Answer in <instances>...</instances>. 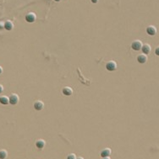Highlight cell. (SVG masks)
Returning a JSON list of instances; mask_svg holds the SVG:
<instances>
[{
    "label": "cell",
    "instance_id": "1",
    "mask_svg": "<svg viewBox=\"0 0 159 159\" xmlns=\"http://www.w3.org/2000/svg\"><path fill=\"white\" fill-rule=\"evenodd\" d=\"M117 62L115 61H109L108 62H107L106 64V69L109 72H114L117 69Z\"/></svg>",
    "mask_w": 159,
    "mask_h": 159
},
{
    "label": "cell",
    "instance_id": "2",
    "mask_svg": "<svg viewBox=\"0 0 159 159\" xmlns=\"http://www.w3.org/2000/svg\"><path fill=\"white\" fill-rule=\"evenodd\" d=\"M142 46H143V44H142V42L140 40H135L133 41L132 44H131V48H132L134 50L138 52V50H141Z\"/></svg>",
    "mask_w": 159,
    "mask_h": 159
},
{
    "label": "cell",
    "instance_id": "3",
    "mask_svg": "<svg viewBox=\"0 0 159 159\" xmlns=\"http://www.w3.org/2000/svg\"><path fill=\"white\" fill-rule=\"evenodd\" d=\"M26 22H28V23H33V22H35L36 21V14L35 13H33V12H30L28 13L26 15Z\"/></svg>",
    "mask_w": 159,
    "mask_h": 159
},
{
    "label": "cell",
    "instance_id": "4",
    "mask_svg": "<svg viewBox=\"0 0 159 159\" xmlns=\"http://www.w3.org/2000/svg\"><path fill=\"white\" fill-rule=\"evenodd\" d=\"M20 100V97L17 95L16 94H12L10 96V104L12 105H15L19 103Z\"/></svg>",
    "mask_w": 159,
    "mask_h": 159
},
{
    "label": "cell",
    "instance_id": "5",
    "mask_svg": "<svg viewBox=\"0 0 159 159\" xmlns=\"http://www.w3.org/2000/svg\"><path fill=\"white\" fill-rule=\"evenodd\" d=\"M146 33L149 34V36H155L156 34V28L153 25H149L148 27L146 28Z\"/></svg>",
    "mask_w": 159,
    "mask_h": 159
},
{
    "label": "cell",
    "instance_id": "6",
    "mask_svg": "<svg viewBox=\"0 0 159 159\" xmlns=\"http://www.w3.org/2000/svg\"><path fill=\"white\" fill-rule=\"evenodd\" d=\"M147 55L146 54H140L139 56H137V62L140 64H144L147 62Z\"/></svg>",
    "mask_w": 159,
    "mask_h": 159
},
{
    "label": "cell",
    "instance_id": "7",
    "mask_svg": "<svg viewBox=\"0 0 159 159\" xmlns=\"http://www.w3.org/2000/svg\"><path fill=\"white\" fill-rule=\"evenodd\" d=\"M34 108H35L36 110H37V111H40L44 108V103L42 102V101L41 100H37L36 101L35 103H34Z\"/></svg>",
    "mask_w": 159,
    "mask_h": 159
},
{
    "label": "cell",
    "instance_id": "8",
    "mask_svg": "<svg viewBox=\"0 0 159 159\" xmlns=\"http://www.w3.org/2000/svg\"><path fill=\"white\" fill-rule=\"evenodd\" d=\"M111 153H112V150L107 147V148H104L101 152L100 156H102V158H107V156H110Z\"/></svg>",
    "mask_w": 159,
    "mask_h": 159
},
{
    "label": "cell",
    "instance_id": "9",
    "mask_svg": "<svg viewBox=\"0 0 159 159\" xmlns=\"http://www.w3.org/2000/svg\"><path fill=\"white\" fill-rule=\"evenodd\" d=\"M141 50H142V52H143V54L147 55V54H149V53L151 52V46H150L149 44H144V45L142 46Z\"/></svg>",
    "mask_w": 159,
    "mask_h": 159
},
{
    "label": "cell",
    "instance_id": "10",
    "mask_svg": "<svg viewBox=\"0 0 159 159\" xmlns=\"http://www.w3.org/2000/svg\"><path fill=\"white\" fill-rule=\"evenodd\" d=\"M4 29L7 30H12L14 29V23L11 20H7L4 22Z\"/></svg>",
    "mask_w": 159,
    "mask_h": 159
},
{
    "label": "cell",
    "instance_id": "11",
    "mask_svg": "<svg viewBox=\"0 0 159 159\" xmlns=\"http://www.w3.org/2000/svg\"><path fill=\"white\" fill-rule=\"evenodd\" d=\"M0 104L3 105H6L8 104H10V97L4 95L0 97Z\"/></svg>",
    "mask_w": 159,
    "mask_h": 159
},
{
    "label": "cell",
    "instance_id": "12",
    "mask_svg": "<svg viewBox=\"0 0 159 159\" xmlns=\"http://www.w3.org/2000/svg\"><path fill=\"white\" fill-rule=\"evenodd\" d=\"M63 94L65 96H70L73 94V89L70 87H65L63 88Z\"/></svg>",
    "mask_w": 159,
    "mask_h": 159
},
{
    "label": "cell",
    "instance_id": "13",
    "mask_svg": "<svg viewBox=\"0 0 159 159\" xmlns=\"http://www.w3.org/2000/svg\"><path fill=\"white\" fill-rule=\"evenodd\" d=\"M45 145H46L45 140H42V139L37 140L36 142V146L37 147V148H39V149H42L43 147L45 146Z\"/></svg>",
    "mask_w": 159,
    "mask_h": 159
},
{
    "label": "cell",
    "instance_id": "14",
    "mask_svg": "<svg viewBox=\"0 0 159 159\" xmlns=\"http://www.w3.org/2000/svg\"><path fill=\"white\" fill-rule=\"evenodd\" d=\"M8 156V152L6 150H0V159H5Z\"/></svg>",
    "mask_w": 159,
    "mask_h": 159
},
{
    "label": "cell",
    "instance_id": "15",
    "mask_svg": "<svg viewBox=\"0 0 159 159\" xmlns=\"http://www.w3.org/2000/svg\"><path fill=\"white\" fill-rule=\"evenodd\" d=\"M67 159H76V156L75 153H70L67 156Z\"/></svg>",
    "mask_w": 159,
    "mask_h": 159
},
{
    "label": "cell",
    "instance_id": "16",
    "mask_svg": "<svg viewBox=\"0 0 159 159\" xmlns=\"http://www.w3.org/2000/svg\"><path fill=\"white\" fill-rule=\"evenodd\" d=\"M155 54L156 55V56H159V46H157V47L156 48V50H155Z\"/></svg>",
    "mask_w": 159,
    "mask_h": 159
},
{
    "label": "cell",
    "instance_id": "17",
    "mask_svg": "<svg viewBox=\"0 0 159 159\" xmlns=\"http://www.w3.org/2000/svg\"><path fill=\"white\" fill-rule=\"evenodd\" d=\"M3 28H4V22L0 21V29H3Z\"/></svg>",
    "mask_w": 159,
    "mask_h": 159
},
{
    "label": "cell",
    "instance_id": "18",
    "mask_svg": "<svg viewBox=\"0 0 159 159\" xmlns=\"http://www.w3.org/2000/svg\"><path fill=\"white\" fill-rule=\"evenodd\" d=\"M3 91H4V87H3V85L0 84V94L3 93Z\"/></svg>",
    "mask_w": 159,
    "mask_h": 159
},
{
    "label": "cell",
    "instance_id": "19",
    "mask_svg": "<svg viewBox=\"0 0 159 159\" xmlns=\"http://www.w3.org/2000/svg\"><path fill=\"white\" fill-rule=\"evenodd\" d=\"M3 72H4V69H3V68H2L1 66H0V75L3 73Z\"/></svg>",
    "mask_w": 159,
    "mask_h": 159
},
{
    "label": "cell",
    "instance_id": "20",
    "mask_svg": "<svg viewBox=\"0 0 159 159\" xmlns=\"http://www.w3.org/2000/svg\"><path fill=\"white\" fill-rule=\"evenodd\" d=\"M91 3H93V4H96L97 2L99 1V0H91Z\"/></svg>",
    "mask_w": 159,
    "mask_h": 159
},
{
    "label": "cell",
    "instance_id": "21",
    "mask_svg": "<svg viewBox=\"0 0 159 159\" xmlns=\"http://www.w3.org/2000/svg\"><path fill=\"white\" fill-rule=\"evenodd\" d=\"M102 159H110L109 156H107V158H102Z\"/></svg>",
    "mask_w": 159,
    "mask_h": 159
},
{
    "label": "cell",
    "instance_id": "22",
    "mask_svg": "<svg viewBox=\"0 0 159 159\" xmlns=\"http://www.w3.org/2000/svg\"><path fill=\"white\" fill-rule=\"evenodd\" d=\"M76 159H84V158H81V156H79V158H76Z\"/></svg>",
    "mask_w": 159,
    "mask_h": 159
},
{
    "label": "cell",
    "instance_id": "23",
    "mask_svg": "<svg viewBox=\"0 0 159 159\" xmlns=\"http://www.w3.org/2000/svg\"><path fill=\"white\" fill-rule=\"evenodd\" d=\"M54 1H56V2H59L60 0H54Z\"/></svg>",
    "mask_w": 159,
    "mask_h": 159
}]
</instances>
